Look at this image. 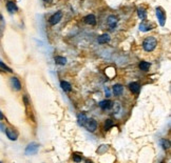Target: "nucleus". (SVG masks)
Here are the masks:
<instances>
[{
  "label": "nucleus",
  "mask_w": 171,
  "mask_h": 163,
  "mask_svg": "<svg viewBox=\"0 0 171 163\" xmlns=\"http://www.w3.org/2000/svg\"><path fill=\"white\" fill-rule=\"evenodd\" d=\"M23 101H24V104L27 106L30 104V102H29V99H27V96H23Z\"/></svg>",
  "instance_id": "obj_25"
},
{
  "label": "nucleus",
  "mask_w": 171,
  "mask_h": 163,
  "mask_svg": "<svg viewBox=\"0 0 171 163\" xmlns=\"http://www.w3.org/2000/svg\"><path fill=\"white\" fill-rule=\"evenodd\" d=\"M11 85H12L14 91H20L21 90V82L19 81V79L17 77H12L11 78Z\"/></svg>",
  "instance_id": "obj_8"
},
{
  "label": "nucleus",
  "mask_w": 171,
  "mask_h": 163,
  "mask_svg": "<svg viewBox=\"0 0 171 163\" xmlns=\"http://www.w3.org/2000/svg\"><path fill=\"white\" fill-rule=\"evenodd\" d=\"M61 19H62V13L60 12V11H58V12L54 13L53 15L49 18V23L51 24V26H56L57 23H59Z\"/></svg>",
  "instance_id": "obj_5"
},
{
  "label": "nucleus",
  "mask_w": 171,
  "mask_h": 163,
  "mask_svg": "<svg viewBox=\"0 0 171 163\" xmlns=\"http://www.w3.org/2000/svg\"><path fill=\"white\" fill-rule=\"evenodd\" d=\"M38 150H39V144L36 142H31L30 144H27L24 153H26V155H27V156H31V155L37 154Z\"/></svg>",
  "instance_id": "obj_4"
},
{
  "label": "nucleus",
  "mask_w": 171,
  "mask_h": 163,
  "mask_svg": "<svg viewBox=\"0 0 171 163\" xmlns=\"http://www.w3.org/2000/svg\"><path fill=\"white\" fill-rule=\"evenodd\" d=\"M55 62H56V64H59V65H65L66 63H67V58L65 57H61V56H56L54 58Z\"/></svg>",
  "instance_id": "obj_20"
},
{
  "label": "nucleus",
  "mask_w": 171,
  "mask_h": 163,
  "mask_svg": "<svg viewBox=\"0 0 171 163\" xmlns=\"http://www.w3.org/2000/svg\"><path fill=\"white\" fill-rule=\"evenodd\" d=\"M73 160H74V161H75V162H81L82 159H81V158H79V157H77L76 155H75V156L73 157Z\"/></svg>",
  "instance_id": "obj_26"
},
{
  "label": "nucleus",
  "mask_w": 171,
  "mask_h": 163,
  "mask_svg": "<svg viewBox=\"0 0 171 163\" xmlns=\"http://www.w3.org/2000/svg\"><path fill=\"white\" fill-rule=\"evenodd\" d=\"M43 1H45L46 3H52V1H53V0H43Z\"/></svg>",
  "instance_id": "obj_30"
},
{
  "label": "nucleus",
  "mask_w": 171,
  "mask_h": 163,
  "mask_svg": "<svg viewBox=\"0 0 171 163\" xmlns=\"http://www.w3.org/2000/svg\"><path fill=\"white\" fill-rule=\"evenodd\" d=\"M98 105L103 110H108L113 107V102L111 100H109V99H106V100H103L99 102Z\"/></svg>",
  "instance_id": "obj_7"
},
{
  "label": "nucleus",
  "mask_w": 171,
  "mask_h": 163,
  "mask_svg": "<svg viewBox=\"0 0 171 163\" xmlns=\"http://www.w3.org/2000/svg\"><path fill=\"white\" fill-rule=\"evenodd\" d=\"M137 15L140 18V20H146V18H147V11H146L145 7H140L137 9Z\"/></svg>",
  "instance_id": "obj_16"
},
{
  "label": "nucleus",
  "mask_w": 171,
  "mask_h": 163,
  "mask_svg": "<svg viewBox=\"0 0 171 163\" xmlns=\"http://www.w3.org/2000/svg\"><path fill=\"white\" fill-rule=\"evenodd\" d=\"M114 126V122L111 120V119H107L105 121V124H104V129L105 131H109L110 128Z\"/></svg>",
  "instance_id": "obj_21"
},
{
  "label": "nucleus",
  "mask_w": 171,
  "mask_h": 163,
  "mask_svg": "<svg viewBox=\"0 0 171 163\" xmlns=\"http://www.w3.org/2000/svg\"><path fill=\"white\" fill-rule=\"evenodd\" d=\"M161 144H162V146H163V148H164V150H169V148H170V142H169V140L162 139Z\"/></svg>",
  "instance_id": "obj_23"
},
{
  "label": "nucleus",
  "mask_w": 171,
  "mask_h": 163,
  "mask_svg": "<svg viewBox=\"0 0 171 163\" xmlns=\"http://www.w3.org/2000/svg\"><path fill=\"white\" fill-rule=\"evenodd\" d=\"M129 90L133 94H139L140 91V85L139 82H131V83L129 84Z\"/></svg>",
  "instance_id": "obj_14"
},
{
  "label": "nucleus",
  "mask_w": 171,
  "mask_h": 163,
  "mask_svg": "<svg viewBox=\"0 0 171 163\" xmlns=\"http://www.w3.org/2000/svg\"><path fill=\"white\" fill-rule=\"evenodd\" d=\"M84 126L87 128L88 132L93 133V132L96 131V128H97V121H96L95 119H93V118H90V119L88 118V119L86 120Z\"/></svg>",
  "instance_id": "obj_3"
},
{
  "label": "nucleus",
  "mask_w": 171,
  "mask_h": 163,
  "mask_svg": "<svg viewBox=\"0 0 171 163\" xmlns=\"http://www.w3.org/2000/svg\"><path fill=\"white\" fill-rule=\"evenodd\" d=\"M106 95H107V97H110V92H109L108 88H107V90H106Z\"/></svg>",
  "instance_id": "obj_29"
},
{
  "label": "nucleus",
  "mask_w": 171,
  "mask_h": 163,
  "mask_svg": "<svg viewBox=\"0 0 171 163\" xmlns=\"http://www.w3.org/2000/svg\"><path fill=\"white\" fill-rule=\"evenodd\" d=\"M4 119V116H3V114H2V112L0 110V121L1 120H3Z\"/></svg>",
  "instance_id": "obj_28"
},
{
  "label": "nucleus",
  "mask_w": 171,
  "mask_h": 163,
  "mask_svg": "<svg viewBox=\"0 0 171 163\" xmlns=\"http://www.w3.org/2000/svg\"><path fill=\"white\" fill-rule=\"evenodd\" d=\"M112 91L115 96H120L124 92V86L122 84H115L114 86H113Z\"/></svg>",
  "instance_id": "obj_15"
},
{
  "label": "nucleus",
  "mask_w": 171,
  "mask_h": 163,
  "mask_svg": "<svg viewBox=\"0 0 171 163\" xmlns=\"http://www.w3.org/2000/svg\"><path fill=\"white\" fill-rule=\"evenodd\" d=\"M107 24L111 30L115 29V26H117V17H115L114 15H110L107 19Z\"/></svg>",
  "instance_id": "obj_9"
},
{
  "label": "nucleus",
  "mask_w": 171,
  "mask_h": 163,
  "mask_svg": "<svg viewBox=\"0 0 171 163\" xmlns=\"http://www.w3.org/2000/svg\"><path fill=\"white\" fill-rule=\"evenodd\" d=\"M150 66H151V63L147 62V61H140L139 64V70L143 71V72H148L149 68H150Z\"/></svg>",
  "instance_id": "obj_17"
},
{
  "label": "nucleus",
  "mask_w": 171,
  "mask_h": 163,
  "mask_svg": "<svg viewBox=\"0 0 171 163\" xmlns=\"http://www.w3.org/2000/svg\"><path fill=\"white\" fill-rule=\"evenodd\" d=\"M5 134H7V137L9 138L12 141H16L18 139V133L13 128H5Z\"/></svg>",
  "instance_id": "obj_6"
},
{
  "label": "nucleus",
  "mask_w": 171,
  "mask_h": 163,
  "mask_svg": "<svg viewBox=\"0 0 171 163\" xmlns=\"http://www.w3.org/2000/svg\"><path fill=\"white\" fill-rule=\"evenodd\" d=\"M108 146L109 145H106V144H103L99 146V148L97 150V154H105L107 151V150H108Z\"/></svg>",
  "instance_id": "obj_24"
},
{
  "label": "nucleus",
  "mask_w": 171,
  "mask_h": 163,
  "mask_svg": "<svg viewBox=\"0 0 171 163\" xmlns=\"http://www.w3.org/2000/svg\"><path fill=\"white\" fill-rule=\"evenodd\" d=\"M156 45H158V40H156L153 36L147 37L144 41H143V49H144L146 52L154 51L156 48Z\"/></svg>",
  "instance_id": "obj_1"
},
{
  "label": "nucleus",
  "mask_w": 171,
  "mask_h": 163,
  "mask_svg": "<svg viewBox=\"0 0 171 163\" xmlns=\"http://www.w3.org/2000/svg\"><path fill=\"white\" fill-rule=\"evenodd\" d=\"M155 14H156V17H158L159 23L161 26H164L165 23H166V13L163 7H158L155 9Z\"/></svg>",
  "instance_id": "obj_2"
},
{
  "label": "nucleus",
  "mask_w": 171,
  "mask_h": 163,
  "mask_svg": "<svg viewBox=\"0 0 171 163\" xmlns=\"http://www.w3.org/2000/svg\"><path fill=\"white\" fill-rule=\"evenodd\" d=\"M139 31L140 32H148V31H150V30H152V26H151L150 23H149L148 21H146V20H143L142 22H140V24H139Z\"/></svg>",
  "instance_id": "obj_12"
},
{
  "label": "nucleus",
  "mask_w": 171,
  "mask_h": 163,
  "mask_svg": "<svg viewBox=\"0 0 171 163\" xmlns=\"http://www.w3.org/2000/svg\"><path fill=\"white\" fill-rule=\"evenodd\" d=\"M87 119H88V117L86 116L85 113H81V114H78V116H77V121H78V123L81 124V126H84V124Z\"/></svg>",
  "instance_id": "obj_19"
},
{
  "label": "nucleus",
  "mask_w": 171,
  "mask_h": 163,
  "mask_svg": "<svg viewBox=\"0 0 171 163\" xmlns=\"http://www.w3.org/2000/svg\"><path fill=\"white\" fill-rule=\"evenodd\" d=\"M60 87L62 88V91H65V92H71L72 91V86H71V84L69 83L67 81H61L60 82Z\"/></svg>",
  "instance_id": "obj_18"
},
{
  "label": "nucleus",
  "mask_w": 171,
  "mask_h": 163,
  "mask_svg": "<svg viewBox=\"0 0 171 163\" xmlns=\"http://www.w3.org/2000/svg\"><path fill=\"white\" fill-rule=\"evenodd\" d=\"M0 68H1L2 71L4 72H7V73H13V70L11 68H9L5 63L2 61V60H0Z\"/></svg>",
  "instance_id": "obj_22"
},
{
  "label": "nucleus",
  "mask_w": 171,
  "mask_h": 163,
  "mask_svg": "<svg viewBox=\"0 0 171 163\" xmlns=\"http://www.w3.org/2000/svg\"><path fill=\"white\" fill-rule=\"evenodd\" d=\"M110 40H111V37H110L109 34H103L97 38V42L99 44H106L110 42Z\"/></svg>",
  "instance_id": "obj_13"
},
{
  "label": "nucleus",
  "mask_w": 171,
  "mask_h": 163,
  "mask_svg": "<svg viewBox=\"0 0 171 163\" xmlns=\"http://www.w3.org/2000/svg\"><path fill=\"white\" fill-rule=\"evenodd\" d=\"M84 22L87 24H89V26H95L97 21H96V17L93 15V14H89V15H87L84 18Z\"/></svg>",
  "instance_id": "obj_10"
},
{
  "label": "nucleus",
  "mask_w": 171,
  "mask_h": 163,
  "mask_svg": "<svg viewBox=\"0 0 171 163\" xmlns=\"http://www.w3.org/2000/svg\"><path fill=\"white\" fill-rule=\"evenodd\" d=\"M0 20H1V21L3 20V16H2L1 14H0Z\"/></svg>",
  "instance_id": "obj_31"
},
{
  "label": "nucleus",
  "mask_w": 171,
  "mask_h": 163,
  "mask_svg": "<svg viewBox=\"0 0 171 163\" xmlns=\"http://www.w3.org/2000/svg\"><path fill=\"white\" fill-rule=\"evenodd\" d=\"M5 128H5L4 124H3V123H0V131L4 133V132H5Z\"/></svg>",
  "instance_id": "obj_27"
},
{
  "label": "nucleus",
  "mask_w": 171,
  "mask_h": 163,
  "mask_svg": "<svg viewBox=\"0 0 171 163\" xmlns=\"http://www.w3.org/2000/svg\"><path fill=\"white\" fill-rule=\"evenodd\" d=\"M7 10L10 14H14V13H16L18 11V7L16 5L15 2L11 1L10 0V1L7 2Z\"/></svg>",
  "instance_id": "obj_11"
}]
</instances>
